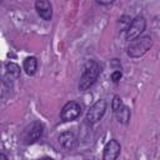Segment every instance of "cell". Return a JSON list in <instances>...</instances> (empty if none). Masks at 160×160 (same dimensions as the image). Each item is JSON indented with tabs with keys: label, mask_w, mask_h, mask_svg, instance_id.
<instances>
[{
	"label": "cell",
	"mask_w": 160,
	"mask_h": 160,
	"mask_svg": "<svg viewBox=\"0 0 160 160\" xmlns=\"http://www.w3.org/2000/svg\"><path fill=\"white\" fill-rule=\"evenodd\" d=\"M22 66H24L25 72L31 76V75H34V74L36 72V70H38V59H36L35 56H29V58H26V59L24 60Z\"/></svg>",
	"instance_id": "30bf717a"
},
{
	"label": "cell",
	"mask_w": 160,
	"mask_h": 160,
	"mask_svg": "<svg viewBox=\"0 0 160 160\" xmlns=\"http://www.w3.org/2000/svg\"><path fill=\"white\" fill-rule=\"evenodd\" d=\"M101 74V68L96 61H91L88 64V66L85 68L82 75L80 76V81H79V90L80 91H86L89 90L98 80L99 75Z\"/></svg>",
	"instance_id": "7a4b0ae2"
},
{
	"label": "cell",
	"mask_w": 160,
	"mask_h": 160,
	"mask_svg": "<svg viewBox=\"0 0 160 160\" xmlns=\"http://www.w3.org/2000/svg\"><path fill=\"white\" fill-rule=\"evenodd\" d=\"M119 20H120L119 22H121V24H122V29H124V30H126V29L129 28L130 22L132 21V20H131V18H130L129 15H122V16H121Z\"/></svg>",
	"instance_id": "5bb4252c"
},
{
	"label": "cell",
	"mask_w": 160,
	"mask_h": 160,
	"mask_svg": "<svg viewBox=\"0 0 160 160\" xmlns=\"http://www.w3.org/2000/svg\"><path fill=\"white\" fill-rule=\"evenodd\" d=\"M121 150V145L116 139H111L109 140L105 146H104V151H102V159L104 160H115Z\"/></svg>",
	"instance_id": "8992f818"
},
{
	"label": "cell",
	"mask_w": 160,
	"mask_h": 160,
	"mask_svg": "<svg viewBox=\"0 0 160 160\" xmlns=\"http://www.w3.org/2000/svg\"><path fill=\"white\" fill-rule=\"evenodd\" d=\"M152 46V39L149 35H142L139 36L134 40H131L126 48V54L128 56L132 58V59H138L141 58L142 55H145Z\"/></svg>",
	"instance_id": "6da1fadb"
},
{
	"label": "cell",
	"mask_w": 160,
	"mask_h": 160,
	"mask_svg": "<svg viewBox=\"0 0 160 160\" xmlns=\"http://www.w3.org/2000/svg\"><path fill=\"white\" fill-rule=\"evenodd\" d=\"M115 116H116V120L120 122V124H129V120H130V116H131V112H130V109L126 106V105H122L116 112H114Z\"/></svg>",
	"instance_id": "8fae6325"
},
{
	"label": "cell",
	"mask_w": 160,
	"mask_h": 160,
	"mask_svg": "<svg viewBox=\"0 0 160 160\" xmlns=\"http://www.w3.org/2000/svg\"><path fill=\"white\" fill-rule=\"evenodd\" d=\"M0 158H1V159H5V160H8V158H6L4 154H0Z\"/></svg>",
	"instance_id": "e0dca14e"
},
{
	"label": "cell",
	"mask_w": 160,
	"mask_h": 160,
	"mask_svg": "<svg viewBox=\"0 0 160 160\" xmlns=\"http://www.w3.org/2000/svg\"><path fill=\"white\" fill-rule=\"evenodd\" d=\"M121 78H122V72L120 71V70H115V71H112L111 72V75H110V79H111V81L112 82H119L120 80H121Z\"/></svg>",
	"instance_id": "9a60e30c"
},
{
	"label": "cell",
	"mask_w": 160,
	"mask_h": 160,
	"mask_svg": "<svg viewBox=\"0 0 160 160\" xmlns=\"http://www.w3.org/2000/svg\"><path fill=\"white\" fill-rule=\"evenodd\" d=\"M59 144L65 150H72L76 146V136L71 131H64L59 135Z\"/></svg>",
	"instance_id": "9c48e42d"
},
{
	"label": "cell",
	"mask_w": 160,
	"mask_h": 160,
	"mask_svg": "<svg viewBox=\"0 0 160 160\" xmlns=\"http://www.w3.org/2000/svg\"><path fill=\"white\" fill-rule=\"evenodd\" d=\"M115 0H96V2L98 4H100V5H110V4H112Z\"/></svg>",
	"instance_id": "2e32d148"
},
{
	"label": "cell",
	"mask_w": 160,
	"mask_h": 160,
	"mask_svg": "<svg viewBox=\"0 0 160 160\" xmlns=\"http://www.w3.org/2000/svg\"><path fill=\"white\" fill-rule=\"evenodd\" d=\"M35 9L39 16L45 21H50L52 19V5L49 0H36Z\"/></svg>",
	"instance_id": "ba28073f"
},
{
	"label": "cell",
	"mask_w": 160,
	"mask_h": 160,
	"mask_svg": "<svg viewBox=\"0 0 160 160\" xmlns=\"http://www.w3.org/2000/svg\"><path fill=\"white\" fill-rule=\"evenodd\" d=\"M145 28H146V20L144 16L139 15L136 16L129 25V28L126 29V32H125V39L128 41H131L136 38H139L144 31H145Z\"/></svg>",
	"instance_id": "3957f363"
},
{
	"label": "cell",
	"mask_w": 160,
	"mask_h": 160,
	"mask_svg": "<svg viewBox=\"0 0 160 160\" xmlns=\"http://www.w3.org/2000/svg\"><path fill=\"white\" fill-rule=\"evenodd\" d=\"M105 111H106V101L102 100V99H99L96 102H94L89 108L85 119L89 124H95V122H98L99 120L102 119Z\"/></svg>",
	"instance_id": "277c9868"
},
{
	"label": "cell",
	"mask_w": 160,
	"mask_h": 160,
	"mask_svg": "<svg viewBox=\"0 0 160 160\" xmlns=\"http://www.w3.org/2000/svg\"><path fill=\"white\" fill-rule=\"evenodd\" d=\"M122 105H124V104H122L121 98H120L119 95H114L112 101H111V109H112V111H114V112H116V111H118Z\"/></svg>",
	"instance_id": "4fadbf2b"
},
{
	"label": "cell",
	"mask_w": 160,
	"mask_h": 160,
	"mask_svg": "<svg viewBox=\"0 0 160 160\" xmlns=\"http://www.w3.org/2000/svg\"><path fill=\"white\" fill-rule=\"evenodd\" d=\"M81 115V106L76 101L66 102L60 112V118L62 121H74Z\"/></svg>",
	"instance_id": "5b68a950"
},
{
	"label": "cell",
	"mask_w": 160,
	"mask_h": 160,
	"mask_svg": "<svg viewBox=\"0 0 160 160\" xmlns=\"http://www.w3.org/2000/svg\"><path fill=\"white\" fill-rule=\"evenodd\" d=\"M44 132V126L42 124H40L39 121H35L30 125V128L26 130L25 134V142L26 144H32L35 141H38Z\"/></svg>",
	"instance_id": "52a82bcc"
},
{
	"label": "cell",
	"mask_w": 160,
	"mask_h": 160,
	"mask_svg": "<svg viewBox=\"0 0 160 160\" xmlns=\"http://www.w3.org/2000/svg\"><path fill=\"white\" fill-rule=\"evenodd\" d=\"M6 70H8V74L10 76L19 78V75H20V66L15 62H8L6 64Z\"/></svg>",
	"instance_id": "7c38bea8"
}]
</instances>
